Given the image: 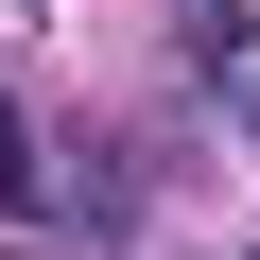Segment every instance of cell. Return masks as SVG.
I'll use <instances>...</instances> for the list:
<instances>
[{
  "mask_svg": "<svg viewBox=\"0 0 260 260\" xmlns=\"http://www.w3.org/2000/svg\"><path fill=\"white\" fill-rule=\"evenodd\" d=\"M0 208H35V139H18V104H0Z\"/></svg>",
  "mask_w": 260,
  "mask_h": 260,
  "instance_id": "cell-1",
  "label": "cell"
}]
</instances>
